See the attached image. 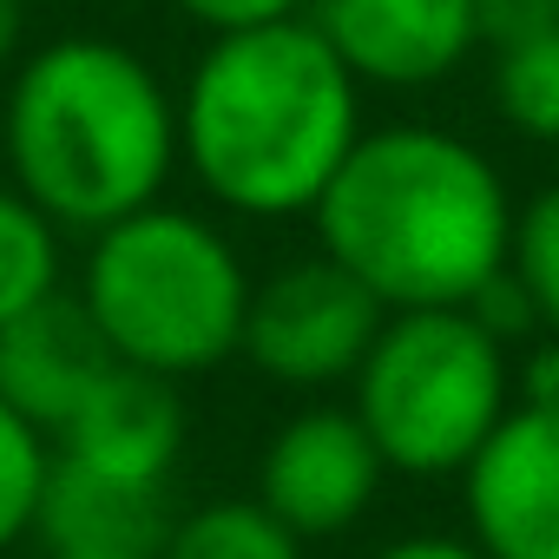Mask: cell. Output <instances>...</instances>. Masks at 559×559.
<instances>
[{"label":"cell","instance_id":"obj_16","mask_svg":"<svg viewBox=\"0 0 559 559\" xmlns=\"http://www.w3.org/2000/svg\"><path fill=\"white\" fill-rule=\"evenodd\" d=\"M47 474H53V435L27 421L14 402H0V559L27 533H40Z\"/></svg>","mask_w":559,"mask_h":559},{"label":"cell","instance_id":"obj_1","mask_svg":"<svg viewBox=\"0 0 559 559\" xmlns=\"http://www.w3.org/2000/svg\"><path fill=\"white\" fill-rule=\"evenodd\" d=\"M362 139V80L310 14L211 34L178 93V165L237 217H310Z\"/></svg>","mask_w":559,"mask_h":559},{"label":"cell","instance_id":"obj_10","mask_svg":"<svg viewBox=\"0 0 559 559\" xmlns=\"http://www.w3.org/2000/svg\"><path fill=\"white\" fill-rule=\"evenodd\" d=\"M185 454V402L171 376L112 362L80 408L53 428V461L126 480V487H165Z\"/></svg>","mask_w":559,"mask_h":559},{"label":"cell","instance_id":"obj_9","mask_svg":"<svg viewBox=\"0 0 559 559\" xmlns=\"http://www.w3.org/2000/svg\"><path fill=\"white\" fill-rule=\"evenodd\" d=\"M336 60L382 93H428L480 47L474 0H310Z\"/></svg>","mask_w":559,"mask_h":559},{"label":"cell","instance_id":"obj_8","mask_svg":"<svg viewBox=\"0 0 559 559\" xmlns=\"http://www.w3.org/2000/svg\"><path fill=\"white\" fill-rule=\"evenodd\" d=\"M461 507L487 559H559V415L513 402L461 467Z\"/></svg>","mask_w":559,"mask_h":559},{"label":"cell","instance_id":"obj_12","mask_svg":"<svg viewBox=\"0 0 559 559\" xmlns=\"http://www.w3.org/2000/svg\"><path fill=\"white\" fill-rule=\"evenodd\" d=\"M171 526L165 487H126L86 467L53 461L47 500H40V539L47 546H119V552H158Z\"/></svg>","mask_w":559,"mask_h":559},{"label":"cell","instance_id":"obj_4","mask_svg":"<svg viewBox=\"0 0 559 559\" xmlns=\"http://www.w3.org/2000/svg\"><path fill=\"white\" fill-rule=\"evenodd\" d=\"M250 290L257 284L237 243L211 217L165 198L93 230L80 263V304L106 349L171 382L211 376L243 349Z\"/></svg>","mask_w":559,"mask_h":559},{"label":"cell","instance_id":"obj_7","mask_svg":"<svg viewBox=\"0 0 559 559\" xmlns=\"http://www.w3.org/2000/svg\"><path fill=\"white\" fill-rule=\"evenodd\" d=\"M382 480H389V461H382L376 435L362 428L356 408H336V402L290 415L257 461V500L304 546L349 533L376 507Z\"/></svg>","mask_w":559,"mask_h":559},{"label":"cell","instance_id":"obj_18","mask_svg":"<svg viewBox=\"0 0 559 559\" xmlns=\"http://www.w3.org/2000/svg\"><path fill=\"white\" fill-rule=\"evenodd\" d=\"M171 8L204 34H237V27L297 21V14H310V0H171Z\"/></svg>","mask_w":559,"mask_h":559},{"label":"cell","instance_id":"obj_3","mask_svg":"<svg viewBox=\"0 0 559 559\" xmlns=\"http://www.w3.org/2000/svg\"><path fill=\"white\" fill-rule=\"evenodd\" d=\"M8 185L60 230H106L165 198L178 171V93L119 40L67 34L34 47L0 106Z\"/></svg>","mask_w":559,"mask_h":559},{"label":"cell","instance_id":"obj_20","mask_svg":"<svg viewBox=\"0 0 559 559\" xmlns=\"http://www.w3.org/2000/svg\"><path fill=\"white\" fill-rule=\"evenodd\" d=\"M513 402L559 415V336H546V343L526 349V362L513 369Z\"/></svg>","mask_w":559,"mask_h":559},{"label":"cell","instance_id":"obj_13","mask_svg":"<svg viewBox=\"0 0 559 559\" xmlns=\"http://www.w3.org/2000/svg\"><path fill=\"white\" fill-rule=\"evenodd\" d=\"M158 559H304V539L276 520L257 493L243 500H204L191 513H171Z\"/></svg>","mask_w":559,"mask_h":559},{"label":"cell","instance_id":"obj_15","mask_svg":"<svg viewBox=\"0 0 559 559\" xmlns=\"http://www.w3.org/2000/svg\"><path fill=\"white\" fill-rule=\"evenodd\" d=\"M493 112L520 139L559 145V27L493 53Z\"/></svg>","mask_w":559,"mask_h":559},{"label":"cell","instance_id":"obj_19","mask_svg":"<svg viewBox=\"0 0 559 559\" xmlns=\"http://www.w3.org/2000/svg\"><path fill=\"white\" fill-rule=\"evenodd\" d=\"M474 21H480V47H520L546 27H559V0H474Z\"/></svg>","mask_w":559,"mask_h":559},{"label":"cell","instance_id":"obj_17","mask_svg":"<svg viewBox=\"0 0 559 559\" xmlns=\"http://www.w3.org/2000/svg\"><path fill=\"white\" fill-rule=\"evenodd\" d=\"M507 276L526 290L533 323L559 336V185L533 191L513 211V243H507Z\"/></svg>","mask_w":559,"mask_h":559},{"label":"cell","instance_id":"obj_5","mask_svg":"<svg viewBox=\"0 0 559 559\" xmlns=\"http://www.w3.org/2000/svg\"><path fill=\"white\" fill-rule=\"evenodd\" d=\"M349 408L376 435L389 474L448 480L513 408L507 343L467 310H389L362 369L349 376Z\"/></svg>","mask_w":559,"mask_h":559},{"label":"cell","instance_id":"obj_22","mask_svg":"<svg viewBox=\"0 0 559 559\" xmlns=\"http://www.w3.org/2000/svg\"><path fill=\"white\" fill-rule=\"evenodd\" d=\"M27 40V0H0V67H8Z\"/></svg>","mask_w":559,"mask_h":559},{"label":"cell","instance_id":"obj_23","mask_svg":"<svg viewBox=\"0 0 559 559\" xmlns=\"http://www.w3.org/2000/svg\"><path fill=\"white\" fill-rule=\"evenodd\" d=\"M47 559H158V552H119V546H53Z\"/></svg>","mask_w":559,"mask_h":559},{"label":"cell","instance_id":"obj_11","mask_svg":"<svg viewBox=\"0 0 559 559\" xmlns=\"http://www.w3.org/2000/svg\"><path fill=\"white\" fill-rule=\"evenodd\" d=\"M112 362L119 356L106 349L80 290H53L47 304H34L27 317L0 330V402H14L27 421L53 435Z\"/></svg>","mask_w":559,"mask_h":559},{"label":"cell","instance_id":"obj_14","mask_svg":"<svg viewBox=\"0 0 559 559\" xmlns=\"http://www.w3.org/2000/svg\"><path fill=\"white\" fill-rule=\"evenodd\" d=\"M60 237L67 230L21 185H0V330L60 290V270H67Z\"/></svg>","mask_w":559,"mask_h":559},{"label":"cell","instance_id":"obj_21","mask_svg":"<svg viewBox=\"0 0 559 559\" xmlns=\"http://www.w3.org/2000/svg\"><path fill=\"white\" fill-rule=\"evenodd\" d=\"M369 559H487L474 539H454V533H402L389 546H376Z\"/></svg>","mask_w":559,"mask_h":559},{"label":"cell","instance_id":"obj_6","mask_svg":"<svg viewBox=\"0 0 559 559\" xmlns=\"http://www.w3.org/2000/svg\"><path fill=\"white\" fill-rule=\"evenodd\" d=\"M382 323H389V304L336 257L317 250L270 270L250 290L237 356H250V369L276 389H336L362 369Z\"/></svg>","mask_w":559,"mask_h":559},{"label":"cell","instance_id":"obj_2","mask_svg":"<svg viewBox=\"0 0 559 559\" xmlns=\"http://www.w3.org/2000/svg\"><path fill=\"white\" fill-rule=\"evenodd\" d=\"M513 198L500 165L441 126H362L336 178L323 185L310 224L317 250L389 310L474 304L507 270Z\"/></svg>","mask_w":559,"mask_h":559}]
</instances>
